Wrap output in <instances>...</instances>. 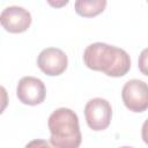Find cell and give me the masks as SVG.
<instances>
[{"label": "cell", "mask_w": 148, "mask_h": 148, "mask_svg": "<svg viewBox=\"0 0 148 148\" xmlns=\"http://www.w3.org/2000/svg\"><path fill=\"white\" fill-rule=\"evenodd\" d=\"M106 6L105 0H77L75 1V12L83 17H92L101 14Z\"/></svg>", "instance_id": "ba28073f"}, {"label": "cell", "mask_w": 148, "mask_h": 148, "mask_svg": "<svg viewBox=\"0 0 148 148\" xmlns=\"http://www.w3.org/2000/svg\"><path fill=\"white\" fill-rule=\"evenodd\" d=\"M121 98L125 106L133 112H143L148 108V87L141 80H130L121 90Z\"/></svg>", "instance_id": "277c9868"}, {"label": "cell", "mask_w": 148, "mask_h": 148, "mask_svg": "<svg viewBox=\"0 0 148 148\" xmlns=\"http://www.w3.org/2000/svg\"><path fill=\"white\" fill-rule=\"evenodd\" d=\"M67 56L58 47H46L38 54L37 65L39 69L49 76L62 74L67 68Z\"/></svg>", "instance_id": "8992f818"}, {"label": "cell", "mask_w": 148, "mask_h": 148, "mask_svg": "<svg viewBox=\"0 0 148 148\" xmlns=\"http://www.w3.org/2000/svg\"><path fill=\"white\" fill-rule=\"evenodd\" d=\"M51 133L50 142L54 148H79L82 135L79 118L74 111L67 108L57 109L47 120Z\"/></svg>", "instance_id": "7a4b0ae2"}, {"label": "cell", "mask_w": 148, "mask_h": 148, "mask_svg": "<svg viewBox=\"0 0 148 148\" xmlns=\"http://www.w3.org/2000/svg\"><path fill=\"white\" fill-rule=\"evenodd\" d=\"M120 148H133V147H120Z\"/></svg>", "instance_id": "8fae6325"}, {"label": "cell", "mask_w": 148, "mask_h": 148, "mask_svg": "<svg viewBox=\"0 0 148 148\" xmlns=\"http://www.w3.org/2000/svg\"><path fill=\"white\" fill-rule=\"evenodd\" d=\"M0 24L8 32L12 34L24 32L31 24V15L23 7L10 6L1 12Z\"/></svg>", "instance_id": "52a82bcc"}, {"label": "cell", "mask_w": 148, "mask_h": 148, "mask_svg": "<svg viewBox=\"0 0 148 148\" xmlns=\"http://www.w3.org/2000/svg\"><path fill=\"white\" fill-rule=\"evenodd\" d=\"M16 95L21 103L27 105H37L44 102L46 88L42 80L35 76H24L17 83Z\"/></svg>", "instance_id": "5b68a950"}, {"label": "cell", "mask_w": 148, "mask_h": 148, "mask_svg": "<svg viewBox=\"0 0 148 148\" xmlns=\"http://www.w3.org/2000/svg\"><path fill=\"white\" fill-rule=\"evenodd\" d=\"M24 148H52V147L50 146L47 141L42 140V139H36V140L30 141Z\"/></svg>", "instance_id": "30bf717a"}, {"label": "cell", "mask_w": 148, "mask_h": 148, "mask_svg": "<svg viewBox=\"0 0 148 148\" xmlns=\"http://www.w3.org/2000/svg\"><path fill=\"white\" fill-rule=\"evenodd\" d=\"M84 116L88 126L92 131H103L108 128L111 123V104L104 98H92L84 106Z\"/></svg>", "instance_id": "3957f363"}, {"label": "cell", "mask_w": 148, "mask_h": 148, "mask_svg": "<svg viewBox=\"0 0 148 148\" xmlns=\"http://www.w3.org/2000/svg\"><path fill=\"white\" fill-rule=\"evenodd\" d=\"M83 61L88 68L103 72L112 77L124 76L131 68V59L127 52L105 43H94L87 46Z\"/></svg>", "instance_id": "6da1fadb"}, {"label": "cell", "mask_w": 148, "mask_h": 148, "mask_svg": "<svg viewBox=\"0 0 148 148\" xmlns=\"http://www.w3.org/2000/svg\"><path fill=\"white\" fill-rule=\"evenodd\" d=\"M7 105H8V94H7V90L2 86H0V114L5 111Z\"/></svg>", "instance_id": "9c48e42d"}]
</instances>
